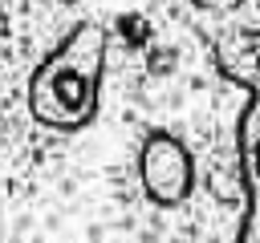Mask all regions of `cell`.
Returning <instances> with one entry per match:
<instances>
[{"instance_id": "obj_1", "label": "cell", "mask_w": 260, "mask_h": 243, "mask_svg": "<svg viewBox=\"0 0 260 243\" xmlns=\"http://www.w3.org/2000/svg\"><path fill=\"white\" fill-rule=\"evenodd\" d=\"M102 61L106 36L98 24H81L65 36V45L37 69L28 85V105L41 126L49 130H77L98 109L102 89Z\"/></svg>"}, {"instance_id": "obj_2", "label": "cell", "mask_w": 260, "mask_h": 243, "mask_svg": "<svg viewBox=\"0 0 260 243\" xmlns=\"http://www.w3.org/2000/svg\"><path fill=\"white\" fill-rule=\"evenodd\" d=\"M219 65L248 85L252 101L240 122V154H244V190H248V223L240 243H260V32H232L219 40Z\"/></svg>"}, {"instance_id": "obj_3", "label": "cell", "mask_w": 260, "mask_h": 243, "mask_svg": "<svg viewBox=\"0 0 260 243\" xmlns=\"http://www.w3.org/2000/svg\"><path fill=\"white\" fill-rule=\"evenodd\" d=\"M142 174H146V186L158 194V202H175L183 190H187V158L183 150L171 142V138H154L146 146V158H142Z\"/></svg>"}, {"instance_id": "obj_4", "label": "cell", "mask_w": 260, "mask_h": 243, "mask_svg": "<svg viewBox=\"0 0 260 243\" xmlns=\"http://www.w3.org/2000/svg\"><path fill=\"white\" fill-rule=\"evenodd\" d=\"M195 8H207V12H232V8H240L244 0H191Z\"/></svg>"}]
</instances>
